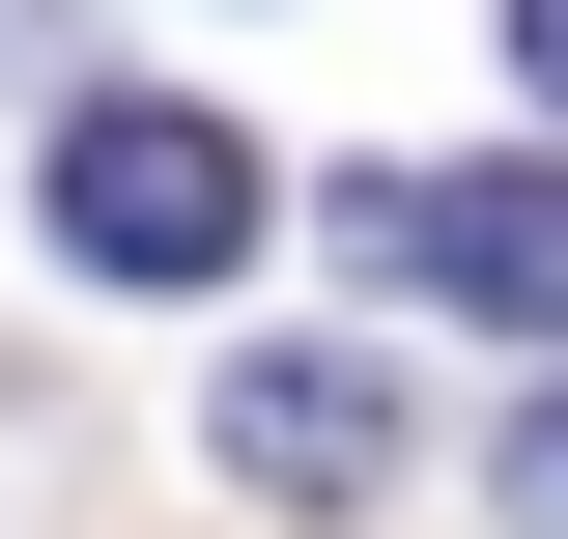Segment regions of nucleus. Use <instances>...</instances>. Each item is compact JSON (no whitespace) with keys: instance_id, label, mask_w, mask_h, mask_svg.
Here are the masks:
<instances>
[{"instance_id":"2","label":"nucleus","mask_w":568,"mask_h":539,"mask_svg":"<svg viewBox=\"0 0 568 539\" xmlns=\"http://www.w3.org/2000/svg\"><path fill=\"white\" fill-rule=\"evenodd\" d=\"M342 284H426V313H540L568 340V171H342Z\"/></svg>"},{"instance_id":"3","label":"nucleus","mask_w":568,"mask_h":539,"mask_svg":"<svg viewBox=\"0 0 568 539\" xmlns=\"http://www.w3.org/2000/svg\"><path fill=\"white\" fill-rule=\"evenodd\" d=\"M227 482H256V511H369V482H398V369H369V340H256V369H227Z\"/></svg>"},{"instance_id":"5","label":"nucleus","mask_w":568,"mask_h":539,"mask_svg":"<svg viewBox=\"0 0 568 539\" xmlns=\"http://www.w3.org/2000/svg\"><path fill=\"white\" fill-rule=\"evenodd\" d=\"M511 58H540V85H568V0H511Z\"/></svg>"},{"instance_id":"1","label":"nucleus","mask_w":568,"mask_h":539,"mask_svg":"<svg viewBox=\"0 0 568 539\" xmlns=\"http://www.w3.org/2000/svg\"><path fill=\"white\" fill-rule=\"evenodd\" d=\"M58 256L85 284H227L256 256V142H227L200 85H85L58 114Z\"/></svg>"},{"instance_id":"4","label":"nucleus","mask_w":568,"mask_h":539,"mask_svg":"<svg viewBox=\"0 0 568 539\" xmlns=\"http://www.w3.org/2000/svg\"><path fill=\"white\" fill-rule=\"evenodd\" d=\"M511 511L568 539V369H540V398H511Z\"/></svg>"}]
</instances>
